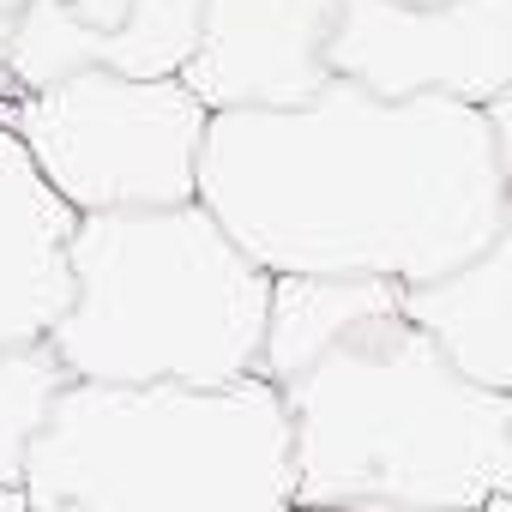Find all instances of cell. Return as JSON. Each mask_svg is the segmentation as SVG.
Segmentation results:
<instances>
[{"label": "cell", "mask_w": 512, "mask_h": 512, "mask_svg": "<svg viewBox=\"0 0 512 512\" xmlns=\"http://www.w3.org/2000/svg\"><path fill=\"white\" fill-rule=\"evenodd\" d=\"M506 97H368L326 79L284 109H217L199 205L266 272L422 284L512 229Z\"/></svg>", "instance_id": "cell-1"}, {"label": "cell", "mask_w": 512, "mask_h": 512, "mask_svg": "<svg viewBox=\"0 0 512 512\" xmlns=\"http://www.w3.org/2000/svg\"><path fill=\"white\" fill-rule=\"evenodd\" d=\"M296 506L512 512V392L458 374L398 302L278 386Z\"/></svg>", "instance_id": "cell-2"}, {"label": "cell", "mask_w": 512, "mask_h": 512, "mask_svg": "<svg viewBox=\"0 0 512 512\" xmlns=\"http://www.w3.org/2000/svg\"><path fill=\"white\" fill-rule=\"evenodd\" d=\"M31 512H278L296 506L290 410L266 374L67 380L25 458Z\"/></svg>", "instance_id": "cell-3"}, {"label": "cell", "mask_w": 512, "mask_h": 512, "mask_svg": "<svg viewBox=\"0 0 512 512\" xmlns=\"http://www.w3.org/2000/svg\"><path fill=\"white\" fill-rule=\"evenodd\" d=\"M67 260L73 296L43 338L67 380L217 386L260 368L272 272L199 199L91 211Z\"/></svg>", "instance_id": "cell-4"}, {"label": "cell", "mask_w": 512, "mask_h": 512, "mask_svg": "<svg viewBox=\"0 0 512 512\" xmlns=\"http://www.w3.org/2000/svg\"><path fill=\"white\" fill-rule=\"evenodd\" d=\"M0 121L79 217L199 199L211 109L181 79H133L97 61L61 85L0 97Z\"/></svg>", "instance_id": "cell-5"}, {"label": "cell", "mask_w": 512, "mask_h": 512, "mask_svg": "<svg viewBox=\"0 0 512 512\" xmlns=\"http://www.w3.org/2000/svg\"><path fill=\"white\" fill-rule=\"evenodd\" d=\"M326 67L368 97L494 103L512 85V0H344Z\"/></svg>", "instance_id": "cell-6"}, {"label": "cell", "mask_w": 512, "mask_h": 512, "mask_svg": "<svg viewBox=\"0 0 512 512\" xmlns=\"http://www.w3.org/2000/svg\"><path fill=\"white\" fill-rule=\"evenodd\" d=\"M344 0H205L181 85L217 109H284L314 97Z\"/></svg>", "instance_id": "cell-7"}, {"label": "cell", "mask_w": 512, "mask_h": 512, "mask_svg": "<svg viewBox=\"0 0 512 512\" xmlns=\"http://www.w3.org/2000/svg\"><path fill=\"white\" fill-rule=\"evenodd\" d=\"M73 223L79 211L0 121V344H43L61 320L73 296Z\"/></svg>", "instance_id": "cell-8"}, {"label": "cell", "mask_w": 512, "mask_h": 512, "mask_svg": "<svg viewBox=\"0 0 512 512\" xmlns=\"http://www.w3.org/2000/svg\"><path fill=\"white\" fill-rule=\"evenodd\" d=\"M398 308L458 374L512 392V229L470 260L404 284Z\"/></svg>", "instance_id": "cell-9"}, {"label": "cell", "mask_w": 512, "mask_h": 512, "mask_svg": "<svg viewBox=\"0 0 512 512\" xmlns=\"http://www.w3.org/2000/svg\"><path fill=\"white\" fill-rule=\"evenodd\" d=\"M398 302V284L380 278H308V272H272L266 296V332H260V368L272 386L296 380L320 350H332L362 314Z\"/></svg>", "instance_id": "cell-10"}, {"label": "cell", "mask_w": 512, "mask_h": 512, "mask_svg": "<svg viewBox=\"0 0 512 512\" xmlns=\"http://www.w3.org/2000/svg\"><path fill=\"white\" fill-rule=\"evenodd\" d=\"M103 61V25L79 13V0H19L0 43V97L61 85Z\"/></svg>", "instance_id": "cell-11"}, {"label": "cell", "mask_w": 512, "mask_h": 512, "mask_svg": "<svg viewBox=\"0 0 512 512\" xmlns=\"http://www.w3.org/2000/svg\"><path fill=\"white\" fill-rule=\"evenodd\" d=\"M67 386V368L49 344H0V506L31 512L25 500V458L55 410V392Z\"/></svg>", "instance_id": "cell-12"}, {"label": "cell", "mask_w": 512, "mask_h": 512, "mask_svg": "<svg viewBox=\"0 0 512 512\" xmlns=\"http://www.w3.org/2000/svg\"><path fill=\"white\" fill-rule=\"evenodd\" d=\"M205 0H127L103 37V67L133 79H181Z\"/></svg>", "instance_id": "cell-13"}, {"label": "cell", "mask_w": 512, "mask_h": 512, "mask_svg": "<svg viewBox=\"0 0 512 512\" xmlns=\"http://www.w3.org/2000/svg\"><path fill=\"white\" fill-rule=\"evenodd\" d=\"M13 7H19V0H0V43H7V19H13Z\"/></svg>", "instance_id": "cell-14"}]
</instances>
